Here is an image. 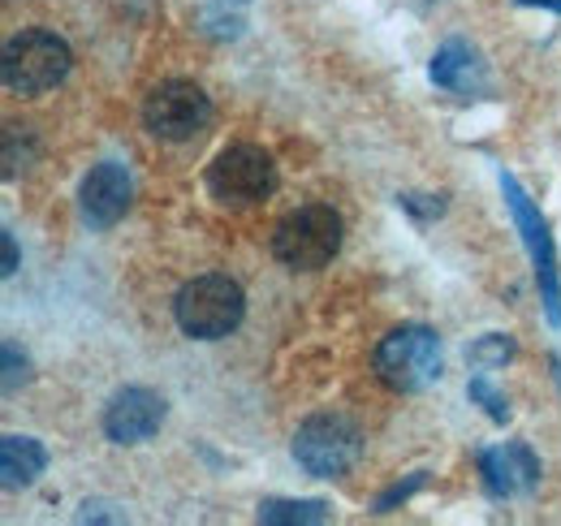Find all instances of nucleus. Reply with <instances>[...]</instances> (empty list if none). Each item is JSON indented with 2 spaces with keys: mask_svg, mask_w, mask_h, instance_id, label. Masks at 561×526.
<instances>
[{
  "mask_svg": "<svg viewBox=\"0 0 561 526\" xmlns=\"http://www.w3.org/2000/svg\"><path fill=\"white\" fill-rule=\"evenodd\" d=\"M142 122L160 142H191L208 130L211 122V100L204 95L199 82L191 78H169L160 82L147 104H142Z\"/></svg>",
  "mask_w": 561,
  "mask_h": 526,
  "instance_id": "7",
  "label": "nucleus"
},
{
  "mask_svg": "<svg viewBox=\"0 0 561 526\" xmlns=\"http://www.w3.org/2000/svg\"><path fill=\"white\" fill-rule=\"evenodd\" d=\"M432 82L445 87V91H480L489 82V69L480 61V53L471 44H445L436 57H432Z\"/></svg>",
  "mask_w": 561,
  "mask_h": 526,
  "instance_id": "12",
  "label": "nucleus"
},
{
  "mask_svg": "<svg viewBox=\"0 0 561 526\" xmlns=\"http://www.w3.org/2000/svg\"><path fill=\"white\" fill-rule=\"evenodd\" d=\"M467 393H471V401H480V405L489 410L492 423H505V419H510V401L496 393L489 380H471V389H467Z\"/></svg>",
  "mask_w": 561,
  "mask_h": 526,
  "instance_id": "16",
  "label": "nucleus"
},
{
  "mask_svg": "<svg viewBox=\"0 0 561 526\" xmlns=\"http://www.w3.org/2000/svg\"><path fill=\"white\" fill-rule=\"evenodd\" d=\"M467 358H471V367H480V371L505 367V363L514 358V341H510L505 332H489L484 341H476V345L467 350Z\"/></svg>",
  "mask_w": 561,
  "mask_h": 526,
  "instance_id": "15",
  "label": "nucleus"
},
{
  "mask_svg": "<svg viewBox=\"0 0 561 526\" xmlns=\"http://www.w3.org/2000/svg\"><path fill=\"white\" fill-rule=\"evenodd\" d=\"M480 474L496 501L514 496L518 488H536L540 483V461L527 445H505V449H484L480 454Z\"/></svg>",
  "mask_w": 561,
  "mask_h": 526,
  "instance_id": "11",
  "label": "nucleus"
},
{
  "mask_svg": "<svg viewBox=\"0 0 561 526\" xmlns=\"http://www.w3.org/2000/svg\"><path fill=\"white\" fill-rule=\"evenodd\" d=\"M518 4H545V9H558L561 13V0H518Z\"/></svg>",
  "mask_w": 561,
  "mask_h": 526,
  "instance_id": "20",
  "label": "nucleus"
},
{
  "mask_svg": "<svg viewBox=\"0 0 561 526\" xmlns=\"http://www.w3.org/2000/svg\"><path fill=\"white\" fill-rule=\"evenodd\" d=\"M130 198H135L130 173L122 164L104 160V164H95L82 178V186H78V211H82V220L91 229H113L130 211Z\"/></svg>",
  "mask_w": 561,
  "mask_h": 526,
  "instance_id": "9",
  "label": "nucleus"
},
{
  "mask_svg": "<svg viewBox=\"0 0 561 526\" xmlns=\"http://www.w3.org/2000/svg\"><path fill=\"white\" fill-rule=\"evenodd\" d=\"M48 466V449L31 436H4L0 441V474H4V488H26L44 474Z\"/></svg>",
  "mask_w": 561,
  "mask_h": 526,
  "instance_id": "13",
  "label": "nucleus"
},
{
  "mask_svg": "<svg viewBox=\"0 0 561 526\" xmlns=\"http://www.w3.org/2000/svg\"><path fill=\"white\" fill-rule=\"evenodd\" d=\"M73 66L70 44L57 31H22L0 53V78L13 95H44Z\"/></svg>",
  "mask_w": 561,
  "mask_h": 526,
  "instance_id": "3",
  "label": "nucleus"
},
{
  "mask_svg": "<svg viewBox=\"0 0 561 526\" xmlns=\"http://www.w3.org/2000/svg\"><path fill=\"white\" fill-rule=\"evenodd\" d=\"M501 191H505V203H510V211H514V225H518V233H523V242H527V255H531V263H536V281H540L545 311H549V320H553V324H561L558 251H553L549 225H545V216L536 211V203L527 198V191H523L510 173H501Z\"/></svg>",
  "mask_w": 561,
  "mask_h": 526,
  "instance_id": "8",
  "label": "nucleus"
},
{
  "mask_svg": "<svg viewBox=\"0 0 561 526\" xmlns=\"http://www.w3.org/2000/svg\"><path fill=\"white\" fill-rule=\"evenodd\" d=\"M376 376L393 393H420L440 380V336L423 324H402L376 345Z\"/></svg>",
  "mask_w": 561,
  "mask_h": 526,
  "instance_id": "4",
  "label": "nucleus"
},
{
  "mask_svg": "<svg viewBox=\"0 0 561 526\" xmlns=\"http://www.w3.org/2000/svg\"><path fill=\"white\" fill-rule=\"evenodd\" d=\"M173 316H178V329L195 341H220L242 324L247 316V294L233 276L225 272H208V276H195L182 285L178 302H173Z\"/></svg>",
  "mask_w": 561,
  "mask_h": 526,
  "instance_id": "2",
  "label": "nucleus"
},
{
  "mask_svg": "<svg viewBox=\"0 0 561 526\" xmlns=\"http://www.w3.org/2000/svg\"><path fill=\"white\" fill-rule=\"evenodd\" d=\"M160 423H164V397L142 385L122 389L104 410V436L113 445H142L160 432Z\"/></svg>",
  "mask_w": 561,
  "mask_h": 526,
  "instance_id": "10",
  "label": "nucleus"
},
{
  "mask_svg": "<svg viewBox=\"0 0 561 526\" xmlns=\"http://www.w3.org/2000/svg\"><path fill=\"white\" fill-rule=\"evenodd\" d=\"M363 458V432L346 414H311L294 432V461L311 479H337Z\"/></svg>",
  "mask_w": 561,
  "mask_h": 526,
  "instance_id": "5",
  "label": "nucleus"
},
{
  "mask_svg": "<svg viewBox=\"0 0 561 526\" xmlns=\"http://www.w3.org/2000/svg\"><path fill=\"white\" fill-rule=\"evenodd\" d=\"M260 523H329V501H264Z\"/></svg>",
  "mask_w": 561,
  "mask_h": 526,
  "instance_id": "14",
  "label": "nucleus"
},
{
  "mask_svg": "<svg viewBox=\"0 0 561 526\" xmlns=\"http://www.w3.org/2000/svg\"><path fill=\"white\" fill-rule=\"evenodd\" d=\"M342 251V216L329 203H302L273 229V255L289 272H320Z\"/></svg>",
  "mask_w": 561,
  "mask_h": 526,
  "instance_id": "1",
  "label": "nucleus"
},
{
  "mask_svg": "<svg viewBox=\"0 0 561 526\" xmlns=\"http://www.w3.org/2000/svg\"><path fill=\"white\" fill-rule=\"evenodd\" d=\"M415 488H423V474H415L411 483H398V488H389V492H385V496L376 501V510H380V514H385V510H393V505H398V501H407V496H411Z\"/></svg>",
  "mask_w": 561,
  "mask_h": 526,
  "instance_id": "18",
  "label": "nucleus"
},
{
  "mask_svg": "<svg viewBox=\"0 0 561 526\" xmlns=\"http://www.w3.org/2000/svg\"><path fill=\"white\" fill-rule=\"evenodd\" d=\"M4 276H13L18 272V242H13V233L4 229V267H0Z\"/></svg>",
  "mask_w": 561,
  "mask_h": 526,
  "instance_id": "19",
  "label": "nucleus"
},
{
  "mask_svg": "<svg viewBox=\"0 0 561 526\" xmlns=\"http://www.w3.org/2000/svg\"><path fill=\"white\" fill-rule=\"evenodd\" d=\"M277 191V164L255 142L225 147L208 169V195L225 207H255Z\"/></svg>",
  "mask_w": 561,
  "mask_h": 526,
  "instance_id": "6",
  "label": "nucleus"
},
{
  "mask_svg": "<svg viewBox=\"0 0 561 526\" xmlns=\"http://www.w3.org/2000/svg\"><path fill=\"white\" fill-rule=\"evenodd\" d=\"M18 380H26V358L18 363V345H4V393H13Z\"/></svg>",
  "mask_w": 561,
  "mask_h": 526,
  "instance_id": "17",
  "label": "nucleus"
}]
</instances>
